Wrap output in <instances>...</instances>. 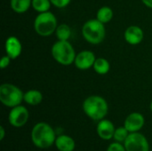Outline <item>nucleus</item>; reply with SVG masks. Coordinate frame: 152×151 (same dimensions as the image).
I'll list each match as a JSON object with an SVG mask.
<instances>
[{"label": "nucleus", "mask_w": 152, "mask_h": 151, "mask_svg": "<svg viewBox=\"0 0 152 151\" xmlns=\"http://www.w3.org/2000/svg\"><path fill=\"white\" fill-rule=\"evenodd\" d=\"M35 32L43 37L50 36L55 33V30L58 27V20L54 13L51 11L38 13L33 23Z\"/></svg>", "instance_id": "5"}, {"label": "nucleus", "mask_w": 152, "mask_h": 151, "mask_svg": "<svg viewBox=\"0 0 152 151\" xmlns=\"http://www.w3.org/2000/svg\"><path fill=\"white\" fill-rule=\"evenodd\" d=\"M124 38L127 44L131 45H137L142 42L144 38V32L141 27L132 25L126 28L124 32Z\"/></svg>", "instance_id": "12"}, {"label": "nucleus", "mask_w": 152, "mask_h": 151, "mask_svg": "<svg viewBox=\"0 0 152 151\" xmlns=\"http://www.w3.org/2000/svg\"><path fill=\"white\" fill-rule=\"evenodd\" d=\"M114 17V12L111 7L104 5L98 9L96 12V19L102 22L103 24H107L111 21Z\"/></svg>", "instance_id": "18"}, {"label": "nucleus", "mask_w": 152, "mask_h": 151, "mask_svg": "<svg viewBox=\"0 0 152 151\" xmlns=\"http://www.w3.org/2000/svg\"><path fill=\"white\" fill-rule=\"evenodd\" d=\"M28 118L29 112L28 109L21 104L12 108L8 115L9 124L15 128H20L24 126L28 123Z\"/></svg>", "instance_id": "8"}, {"label": "nucleus", "mask_w": 152, "mask_h": 151, "mask_svg": "<svg viewBox=\"0 0 152 151\" xmlns=\"http://www.w3.org/2000/svg\"><path fill=\"white\" fill-rule=\"evenodd\" d=\"M54 34L58 40L69 41L71 36L72 30H71V28L69 25H68L66 23H61V24L58 25Z\"/></svg>", "instance_id": "19"}, {"label": "nucleus", "mask_w": 152, "mask_h": 151, "mask_svg": "<svg viewBox=\"0 0 152 151\" xmlns=\"http://www.w3.org/2000/svg\"><path fill=\"white\" fill-rule=\"evenodd\" d=\"M150 109H151V110L152 112V101H151V104H150Z\"/></svg>", "instance_id": "27"}, {"label": "nucleus", "mask_w": 152, "mask_h": 151, "mask_svg": "<svg viewBox=\"0 0 152 151\" xmlns=\"http://www.w3.org/2000/svg\"><path fill=\"white\" fill-rule=\"evenodd\" d=\"M52 3L50 0H32V5L34 11L38 13L49 12L52 6Z\"/></svg>", "instance_id": "20"}, {"label": "nucleus", "mask_w": 152, "mask_h": 151, "mask_svg": "<svg viewBox=\"0 0 152 151\" xmlns=\"http://www.w3.org/2000/svg\"><path fill=\"white\" fill-rule=\"evenodd\" d=\"M50 1L53 6L59 9L65 8L71 3V0H50Z\"/></svg>", "instance_id": "23"}, {"label": "nucleus", "mask_w": 152, "mask_h": 151, "mask_svg": "<svg viewBox=\"0 0 152 151\" xmlns=\"http://www.w3.org/2000/svg\"><path fill=\"white\" fill-rule=\"evenodd\" d=\"M93 69L95 71V73H97L98 75L104 76L110 72V63L107 59L103 57H99V58H96Z\"/></svg>", "instance_id": "17"}, {"label": "nucleus", "mask_w": 152, "mask_h": 151, "mask_svg": "<svg viewBox=\"0 0 152 151\" xmlns=\"http://www.w3.org/2000/svg\"><path fill=\"white\" fill-rule=\"evenodd\" d=\"M5 54L12 60H16L22 52V44L20 40L14 36H10L6 38L4 43Z\"/></svg>", "instance_id": "11"}, {"label": "nucleus", "mask_w": 152, "mask_h": 151, "mask_svg": "<svg viewBox=\"0 0 152 151\" xmlns=\"http://www.w3.org/2000/svg\"><path fill=\"white\" fill-rule=\"evenodd\" d=\"M54 145L59 151H74L76 148V142L74 139L67 134L57 136Z\"/></svg>", "instance_id": "14"}, {"label": "nucleus", "mask_w": 152, "mask_h": 151, "mask_svg": "<svg viewBox=\"0 0 152 151\" xmlns=\"http://www.w3.org/2000/svg\"><path fill=\"white\" fill-rule=\"evenodd\" d=\"M115 130H116V127L110 120L103 118L98 121V124L96 126V133H97V135L102 140L110 141L113 139Z\"/></svg>", "instance_id": "13"}, {"label": "nucleus", "mask_w": 152, "mask_h": 151, "mask_svg": "<svg viewBox=\"0 0 152 151\" xmlns=\"http://www.w3.org/2000/svg\"><path fill=\"white\" fill-rule=\"evenodd\" d=\"M11 61H12V59L8 55H6V54L4 55L2 57L1 61H0V68L2 69H4L8 68L9 65H10V63H11Z\"/></svg>", "instance_id": "24"}, {"label": "nucleus", "mask_w": 152, "mask_h": 151, "mask_svg": "<svg viewBox=\"0 0 152 151\" xmlns=\"http://www.w3.org/2000/svg\"><path fill=\"white\" fill-rule=\"evenodd\" d=\"M32 143L38 149L46 150L54 145L56 140V133L48 123H37L30 133Z\"/></svg>", "instance_id": "1"}, {"label": "nucleus", "mask_w": 152, "mask_h": 151, "mask_svg": "<svg viewBox=\"0 0 152 151\" xmlns=\"http://www.w3.org/2000/svg\"><path fill=\"white\" fill-rule=\"evenodd\" d=\"M24 93L22 90L11 83H4L0 85V101L7 108H13L20 105L23 101Z\"/></svg>", "instance_id": "6"}, {"label": "nucleus", "mask_w": 152, "mask_h": 151, "mask_svg": "<svg viewBox=\"0 0 152 151\" xmlns=\"http://www.w3.org/2000/svg\"><path fill=\"white\" fill-rule=\"evenodd\" d=\"M129 133H130L128 132V130L125 126H120V127L116 128L115 133H114L113 139H114L115 142L124 143L125 141L126 140L127 136L129 135Z\"/></svg>", "instance_id": "21"}, {"label": "nucleus", "mask_w": 152, "mask_h": 151, "mask_svg": "<svg viewBox=\"0 0 152 151\" xmlns=\"http://www.w3.org/2000/svg\"><path fill=\"white\" fill-rule=\"evenodd\" d=\"M96 60L95 54L90 50H83L77 53L74 65L79 70H87L94 67Z\"/></svg>", "instance_id": "9"}, {"label": "nucleus", "mask_w": 152, "mask_h": 151, "mask_svg": "<svg viewBox=\"0 0 152 151\" xmlns=\"http://www.w3.org/2000/svg\"><path fill=\"white\" fill-rule=\"evenodd\" d=\"M107 151H126V150L124 143L114 142L109 145Z\"/></svg>", "instance_id": "22"}, {"label": "nucleus", "mask_w": 152, "mask_h": 151, "mask_svg": "<svg viewBox=\"0 0 152 151\" xmlns=\"http://www.w3.org/2000/svg\"><path fill=\"white\" fill-rule=\"evenodd\" d=\"M145 124L144 116L140 112L130 113L124 121V126L128 130L129 133L140 132Z\"/></svg>", "instance_id": "10"}, {"label": "nucleus", "mask_w": 152, "mask_h": 151, "mask_svg": "<svg viewBox=\"0 0 152 151\" xmlns=\"http://www.w3.org/2000/svg\"><path fill=\"white\" fill-rule=\"evenodd\" d=\"M126 151H150V143L141 133H130L124 142Z\"/></svg>", "instance_id": "7"}, {"label": "nucleus", "mask_w": 152, "mask_h": 151, "mask_svg": "<svg viewBox=\"0 0 152 151\" xmlns=\"http://www.w3.org/2000/svg\"><path fill=\"white\" fill-rule=\"evenodd\" d=\"M43 99L44 96L40 91L36 89H30L24 93L23 101L30 106H37L43 101Z\"/></svg>", "instance_id": "15"}, {"label": "nucleus", "mask_w": 152, "mask_h": 151, "mask_svg": "<svg viewBox=\"0 0 152 151\" xmlns=\"http://www.w3.org/2000/svg\"><path fill=\"white\" fill-rule=\"evenodd\" d=\"M51 54L53 60L63 66H69L74 64L76 58V51L69 41L57 40L51 48Z\"/></svg>", "instance_id": "4"}, {"label": "nucleus", "mask_w": 152, "mask_h": 151, "mask_svg": "<svg viewBox=\"0 0 152 151\" xmlns=\"http://www.w3.org/2000/svg\"><path fill=\"white\" fill-rule=\"evenodd\" d=\"M32 5V0H10L11 9L16 13H25Z\"/></svg>", "instance_id": "16"}, {"label": "nucleus", "mask_w": 152, "mask_h": 151, "mask_svg": "<svg viewBox=\"0 0 152 151\" xmlns=\"http://www.w3.org/2000/svg\"><path fill=\"white\" fill-rule=\"evenodd\" d=\"M4 135H5V131H4V128L3 125L0 126V141H3L4 138Z\"/></svg>", "instance_id": "26"}, {"label": "nucleus", "mask_w": 152, "mask_h": 151, "mask_svg": "<svg viewBox=\"0 0 152 151\" xmlns=\"http://www.w3.org/2000/svg\"><path fill=\"white\" fill-rule=\"evenodd\" d=\"M83 38L89 44L96 45L102 43L106 36L105 24L95 19L86 20L81 28Z\"/></svg>", "instance_id": "3"}, {"label": "nucleus", "mask_w": 152, "mask_h": 151, "mask_svg": "<svg viewBox=\"0 0 152 151\" xmlns=\"http://www.w3.org/2000/svg\"><path fill=\"white\" fill-rule=\"evenodd\" d=\"M142 2V4L147 6L148 8H151L152 9V0H141Z\"/></svg>", "instance_id": "25"}, {"label": "nucleus", "mask_w": 152, "mask_h": 151, "mask_svg": "<svg viewBox=\"0 0 152 151\" xmlns=\"http://www.w3.org/2000/svg\"><path fill=\"white\" fill-rule=\"evenodd\" d=\"M84 113L94 121H100L106 117L109 112L107 101L100 95H91L86 98L82 104Z\"/></svg>", "instance_id": "2"}]
</instances>
